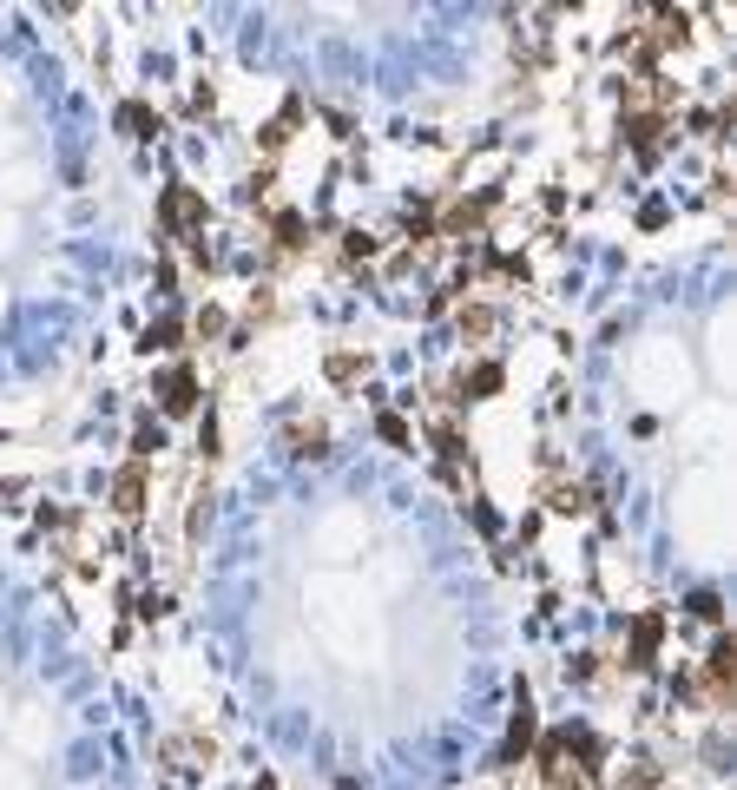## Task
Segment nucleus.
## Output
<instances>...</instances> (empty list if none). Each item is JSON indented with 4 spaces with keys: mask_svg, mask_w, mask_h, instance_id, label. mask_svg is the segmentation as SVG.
Here are the masks:
<instances>
[{
    "mask_svg": "<svg viewBox=\"0 0 737 790\" xmlns=\"http://www.w3.org/2000/svg\"><path fill=\"white\" fill-rule=\"evenodd\" d=\"M487 224V198H461L455 211H448V237H468V231H481Z\"/></svg>",
    "mask_w": 737,
    "mask_h": 790,
    "instance_id": "6e6552de",
    "label": "nucleus"
},
{
    "mask_svg": "<svg viewBox=\"0 0 737 790\" xmlns=\"http://www.w3.org/2000/svg\"><path fill=\"white\" fill-rule=\"evenodd\" d=\"M731 672H737V646H731V639H718L711 659H705V672H698V685H705L711 705H731Z\"/></svg>",
    "mask_w": 737,
    "mask_h": 790,
    "instance_id": "f257e3e1",
    "label": "nucleus"
},
{
    "mask_svg": "<svg viewBox=\"0 0 737 790\" xmlns=\"http://www.w3.org/2000/svg\"><path fill=\"white\" fill-rule=\"evenodd\" d=\"M290 132H297V106L283 112V119H270V126H264V152H283V145H290Z\"/></svg>",
    "mask_w": 737,
    "mask_h": 790,
    "instance_id": "ddd939ff",
    "label": "nucleus"
},
{
    "mask_svg": "<svg viewBox=\"0 0 737 790\" xmlns=\"http://www.w3.org/2000/svg\"><path fill=\"white\" fill-rule=\"evenodd\" d=\"M435 455L448 461V468H455V461L468 455V448H461V428H455V422H435Z\"/></svg>",
    "mask_w": 737,
    "mask_h": 790,
    "instance_id": "9b49d317",
    "label": "nucleus"
},
{
    "mask_svg": "<svg viewBox=\"0 0 737 790\" xmlns=\"http://www.w3.org/2000/svg\"><path fill=\"white\" fill-rule=\"evenodd\" d=\"M626 132H632V145H639V152L652 158V152H659V139H665V119H659V112H632V119H626Z\"/></svg>",
    "mask_w": 737,
    "mask_h": 790,
    "instance_id": "0eeeda50",
    "label": "nucleus"
},
{
    "mask_svg": "<svg viewBox=\"0 0 737 790\" xmlns=\"http://www.w3.org/2000/svg\"><path fill=\"white\" fill-rule=\"evenodd\" d=\"M277 244H283V251H297V244H303V224L297 218H277Z\"/></svg>",
    "mask_w": 737,
    "mask_h": 790,
    "instance_id": "a211bd4d",
    "label": "nucleus"
},
{
    "mask_svg": "<svg viewBox=\"0 0 737 790\" xmlns=\"http://www.w3.org/2000/svg\"><path fill=\"white\" fill-rule=\"evenodd\" d=\"M619 790H659V764H639V771L619 777Z\"/></svg>",
    "mask_w": 737,
    "mask_h": 790,
    "instance_id": "dca6fc26",
    "label": "nucleus"
},
{
    "mask_svg": "<svg viewBox=\"0 0 737 790\" xmlns=\"http://www.w3.org/2000/svg\"><path fill=\"white\" fill-rule=\"evenodd\" d=\"M112 507H119V514H139V507H145V468H139V461L112 481Z\"/></svg>",
    "mask_w": 737,
    "mask_h": 790,
    "instance_id": "20e7f679",
    "label": "nucleus"
},
{
    "mask_svg": "<svg viewBox=\"0 0 737 790\" xmlns=\"http://www.w3.org/2000/svg\"><path fill=\"white\" fill-rule=\"evenodd\" d=\"M362 369H369V363H362V356H349V349H336V356H330V376L336 382H362Z\"/></svg>",
    "mask_w": 737,
    "mask_h": 790,
    "instance_id": "2eb2a0df",
    "label": "nucleus"
},
{
    "mask_svg": "<svg viewBox=\"0 0 737 790\" xmlns=\"http://www.w3.org/2000/svg\"><path fill=\"white\" fill-rule=\"evenodd\" d=\"M198 409V382H191V369H172L165 376V415H191Z\"/></svg>",
    "mask_w": 737,
    "mask_h": 790,
    "instance_id": "39448f33",
    "label": "nucleus"
},
{
    "mask_svg": "<svg viewBox=\"0 0 737 790\" xmlns=\"http://www.w3.org/2000/svg\"><path fill=\"white\" fill-rule=\"evenodd\" d=\"M290 442H297V455H323L330 428H323V422H290Z\"/></svg>",
    "mask_w": 737,
    "mask_h": 790,
    "instance_id": "1a4fd4ad",
    "label": "nucleus"
},
{
    "mask_svg": "<svg viewBox=\"0 0 737 790\" xmlns=\"http://www.w3.org/2000/svg\"><path fill=\"white\" fill-rule=\"evenodd\" d=\"M659 646V619H639V626H632V659L626 665H645V652Z\"/></svg>",
    "mask_w": 737,
    "mask_h": 790,
    "instance_id": "f8f14e48",
    "label": "nucleus"
},
{
    "mask_svg": "<svg viewBox=\"0 0 737 790\" xmlns=\"http://www.w3.org/2000/svg\"><path fill=\"white\" fill-rule=\"evenodd\" d=\"M626 106H632V112H659V119H665V106H672V86H665L659 73H632V79H626Z\"/></svg>",
    "mask_w": 737,
    "mask_h": 790,
    "instance_id": "f03ea898",
    "label": "nucleus"
},
{
    "mask_svg": "<svg viewBox=\"0 0 737 790\" xmlns=\"http://www.w3.org/2000/svg\"><path fill=\"white\" fill-rule=\"evenodd\" d=\"M494 323H501V316H494V303H461V310H455V330L474 336V343H481V336H494Z\"/></svg>",
    "mask_w": 737,
    "mask_h": 790,
    "instance_id": "423d86ee",
    "label": "nucleus"
},
{
    "mask_svg": "<svg viewBox=\"0 0 737 790\" xmlns=\"http://www.w3.org/2000/svg\"><path fill=\"white\" fill-rule=\"evenodd\" d=\"M494 382H501V369L481 363V369H468V376H461V395H468V389H494Z\"/></svg>",
    "mask_w": 737,
    "mask_h": 790,
    "instance_id": "f3484780",
    "label": "nucleus"
},
{
    "mask_svg": "<svg viewBox=\"0 0 737 790\" xmlns=\"http://www.w3.org/2000/svg\"><path fill=\"white\" fill-rule=\"evenodd\" d=\"M119 126H126L132 139H152V132H158V119H152L145 106H126V112H119Z\"/></svg>",
    "mask_w": 737,
    "mask_h": 790,
    "instance_id": "4468645a",
    "label": "nucleus"
},
{
    "mask_svg": "<svg viewBox=\"0 0 737 790\" xmlns=\"http://www.w3.org/2000/svg\"><path fill=\"white\" fill-rule=\"evenodd\" d=\"M547 494H553V507H560V514H580V507H593V494H586L580 481H553Z\"/></svg>",
    "mask_w": 737,
    "mask_h": 790,
    "instance_id": "9d476101",
    "label": "nucleus"
},
{
    "mask_svg": "<svg viewBox=\"0 0 737 790\" xmlns=\"http://www.w3.org/2000/svg\"><path fill=\"white\" fill-rule=\"evenodd\" d=\"M165 224H172V231H198V224H204V198H198V191H185V185H172V191H165Z\"/></svg>",
    "mask_w": 737,
    "mask_h": 790,
    "instance_id": "7ed1b4c3",
    "label": "nucleus"
}]
</instances>
